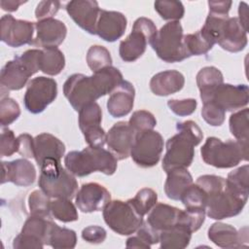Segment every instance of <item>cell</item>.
<instances>
[{
    "instance_id": "f6af8a7d",
    "label": "cell",
    "mask_w": 249,
    "mask_h": 249,
    "mask_svg": "<svg viewBox=\"0 0 249 249\" xmlns=\"http://www.w3.org/2000/svg\"><path fill=\"white\" fill-rule=\"evenodd\" d=\"M20 115L19 105L12 98L5 97L0 102V122L1 126H7L14 123Z\"/></svg>"
},
{
    "instance_id": "d4e9b609",
    "label": "cell",
    "mask_w": 249,
    "mask_h": 249,
    "mask_svg": "<svg viewBox=\"0 0 249 249\" xmlns=\"http://www.w3.org/2000/svg\"><path fill=\"white\" fill-rule=\"evenodd\" d=\"M185 78L177 70L161 71L154 75L150 81L151 91L159 96H166L183 89Z\"/></svg>"
},
{
    "instance_id": "f5cc1de1",
    "label": "cell",
    "mask_w": 249,
    "mask_h": 249,
    "mask_svg": "<svg viewBox=\"0 0 249 249\" xmlns=\"http://www.w3.org/2000/svg\"><path fill=\"white\" fill-rule=\"evenodd\" d=\"M107 236L105 229L99 226H89L82 231V238L89 243H102Z\"/></svg>"
},
{
    "instance_id": "ee69618b",
    "label": "cell",
    "mask_w": 249,
    "mask_h": 249,
    "mask_svg": "<svg viewBox=\"0 0 249 249\" xmlns=\"http://www.w3.org/2000/svg\"><path fill=\"white\" fill-rule=\"evenodd\" d=\"M128 124L134 130L135 134L146 131L152 130L157 124V120L154 115L146 110H138L132 113Z\"/></svg>"
},
{
    "instance_id": "836d02e7",
    "label": "cell",
    "mask_w": 249,
    "mask_h": 249,
    "mask_svg": "<svg viewBox=\"0 0 249 249\" xmlns=\"http://www.w3.org/2000/svg\"><path fill=\"white\" fill-rule=\"evenodd\" d=\"M248 108L240 109L230 117V131L239 142L248 143L249 141V124H248Z\"/></svg>"
},
{
    "instance_id": "603a6c76",
    "label": "cell",
    "mask_w": 249,
    "mask_h": 249,
    "mask_svg": "<svg viewBox=\"0 0 249 249\" xmlns=\"http://www.w3.org/2000/svg\"><path fill=\"white\" fill-rule=\"evenodd\" d=\"M208 238L215 245L222 248H240L247 242V231H239L229 224L216 222L208 229Z\"/></svg>"
},
{
    "instance_id": "d590c367",
    "label": "cell",
    "mask_w": 249,
    "mask_h": 249,
    "mask_svg": "<svg viewBox=\"0 0 249 249\" xmlns=\"http://www.w3.org/2000/svg\"><path fill=\"white\" fill-rule=\"evenodd\" d=\"M51 213L58 221L63 223L74 222L78 220V211L76 206L67 198H55L51 202Z\"/></svg>"
},
{
    "instance_id": "ba28073f",
    "label": "cell",
    "mask_w": 249,
    "mask_h": 249,
    "mask_svg": "<svg viewBox=\"0 0 249 249\" xmlns=\"http://www.w3.org/2000/svg\"><path fill=\"white\" fill-rule=\"evenodd\" d=\"M206 215L214 220H222L238 215L244 208L248 196L240 195L230 188L227 184L224 188L206 195Z\"/></svg>"
},
{
    "instance_id": "1f68e13d",
    "label": "cell",
    "mask_w": 249,
    "mask_h": 249,
    "mask_svg": "<svg viewBox=\"0 0 249 249\" xmlns=\"http://www.w3.org/2000/svg\"><path fill=\"white\" fill-rule=\"evenodd\" d=\"M76 244L77 235L73 230L61 228L53 222L47 245L55 249H71L74 248Z\"/></svg>"
},
{
    "instance_id": "91938a15",
    "label": "cell",
    "mask_w": 249,
    "mask_h": 249,
    "mask_svg": "<svg viewBox=\"0 0 249 249\" xmlns=\"http://www.w3.org/2000/svg\"><path fill=\"white\" fill-rule=\"evenodd\" d=\"M26 1H19V0H1L0 6L2 10L8 12H15L18 9V7L24 4Z\"/></svg>"
},
{
    "instance_id": "7dc6e473",
    "label": "cell",
    "mask_w": 249,
    "mask_h": 249,
    "mask_svg": "<svg viewBox=\"0 0 249 249\" xmlns=\"http://www.w3.org/2000/svg\"><path fill=\"white\" fill-rule=\"evenodd\" d=\"M18 150V137L15 136L13 130L9 128H2L0 138V156L11 157Z\"/></svg>"
},
{
    "instance_id": "681fc988",
    "label": "cell",
    "mask_w": 249,
    "mask_h": 249,
    "mask_svg": "<svg viewBox=\"0 0 249 249\" xmlns=\"http://www.w3.org/2000/svg\"><path fill=\"white\" fill-rule=\"evenodd\" d=\"M39 56H40V49H31V50L25 51L23 53H21L20 55H18L17 57L32 76L38 71H40Z\"/></svg>"
},
{
    "instance_id": "c3c4849f",
    "label": "cell",
    "mask_w": 249,
    "mask_h": 249,
    "mask_svg": "<svg viewBox=\"0 0 249 249\" xmlns=\"http://www.w3.org/2000/svg\"><path fill=\"white\" fill-rule=\"evenodd\" d=\"M197 102L194 98L187 99H170L167 101V106L169 109L177 116L185 117L192 115L196 108Z\"/></svg>"
},
{
    "instance_id": "e575fe53",
    "label": "cell",
    "mask_w": 249,
    "mask_h": 249,
    "mask_svg": "<svg viewBox=\"0 0 249 249\" xmlns=\"http://www.w3.org/2000/svg\"><path fill=\"white\" fill-rule=\"evenodd\" d=\"M184 46L186 48L187 53L190 56L192 55H201L207 53L214 46L212 42H210L200 30L193 34L184 35L183 38Z\"/></svg>"
},
{
    "instance_id": "7c38bea8",
    "label": "cell",
    "mask_w": 249,
    "mask_h": 249,
    "mask_svg": "<svg viewBox=\"0 0 249 249\" xmlns=\"http://www.w3.org/2000/svg\"><path fill=\"white\" fill-rule=\"evenodd\" d=\"M102 111L96 102L84 106L79 111V127L90 147L103 148L107 134L101 127Z\"/></svg>"
},
{
    "instance_id": "52a82bcc",
    "label": "cell",
    "mask_w": 249,
    "mask_h": 249,
    "mask_svg": "<svg viewBox=\"0 0 249 249\" xmlns=\"http://www.w3.org/2000/svg\"><path fill=\"white\" fill-rule=\"evenodd\" d=\"M103 218L107 226L120 235H130L142 225L139 215L128 200H111L103 208Z\"/></svg>"
},
{
    "instance_id": "4dcf8cb0",
    "label": "cell",
    "mask_w": 249,
    "mask_h": 249,
    "mask_svg": "<svg viewBox=\"0 0 249 249\" xmlns=\"http://www.w3.org/2000/svg\"><path fill=\"white\" fill-rule=\"evenodd\" d=\"M64 66L65 57L58 48H45L40 50V71L50 76H55L63 70Z\"/></svg>"
},
{
    "instance_id": "3957f363",
    "label": "cell",
    "mask_w": 249,
    "mask_h": 249,
    "mask_svg": "<svg viewBox=\"0 0 249 249\" xmlns=\"http://www.w3.org/2000/svg\"><path fill=\"white\" fill-rule=\"evenodd\" d=\"M64 165L78 177H85L95 171L112 175L117 170V159L110 151L89 146L82 151L69 152L64 158Z\"/></svg>"
},
{
    "instance_id": "60d3db41",
    "label": "cell",
    "mask_w": 249,
    "mask_h": 249,
    "mask_svg": "<svg viewBox=\"0 0 249 249\" xmlns=\"http://www.w3.org/2000/svg\"><path fill=\"white\" fill-rule=\"evenodd\" d=\"M154 6L160 18L165 20L179 21L185 14L184 6L180 1L159 0L155 2Z\"/></svg>"
},
{
    "instance_id": "4fadbf2b",
    "label": "cell",
    "mask_w": 249,
    "mask_h": 249,
    "mask_svg": "<svg viewBox=\"0 0 249 249\" xmlns=\"http://www.w3.org/2000/svg\"><path fill=\"white\" fill-rule=\"evenodd\" d=\"M34 22L17 19L11 15H4L0 20L1 40L12 48L32 44Z\"/></svg>"
},
{
    "instance_id": "277c9868",
    "label": "cell",
    "mask_w": 249,
    "mask_h": 249,
    "mask_svg": "<svg viewBox=\"0 0 249 249\" xmlns=\"http://www.w3.org/2000/svg\"><path fill=\"white\" fill-rule=\"evenodd\" d=\"M38 181L40 189L50 197L72 199L78 192L74 175L61 166V161L48 160L41 166Z\"/></svg>"
},
{
    "instance_id": "f35d334b",
    "label": "cell",
    "mask_w": 249,
    "mask_h": 249,
    "mask_svg": "<svg viewBox=\"0 0 249 249\" xmlns=\"http://www.w3.org/2000/svg\"><path fill=\"white\" fill-rule=\"evenodd\" d=\"M158 200L157 193L150 188H143L137 192L133 198L128 199L135 211L144 216L156 205Z\"/></svg>"
},
{
    "instance_id": "e0dca14e",
    "label": "cell",
    "mask_w": 249,
    "mask_h": 249,
    "mask_svg": "<svg viewBox=\"0 0 249 249\" xmlns=\"http://www.w3.org/2000/svg\"><path fill=\"white\" fill-rule=\"evenodd\" d=\"M216 44L231 53L244 50L247 45V31L242 27L237 18L229 17L223 21L217 34Z\"/></svg>"
},
{
    "instance_id": "8d00e7d4",
    "label": "cell",
    "mask_w": 249,
    "mask_h": 249,
    "mask_svg": "<svg viewBox=\"0 0 249 249\" xmlns=\"http://www.w3.org/2000/svg\"><path fill=\"white\" fill-rule=\"evenodd\" d=\"M226 184L228 188L233 192L248 196L249 192V165L244 164L228 174L226 179Z\"/></svg>"
},
{
    "instance_id": "7402d4cb",
    "label": "cell",
    "mask_w": 249,
    "mask_h": 249,
    "mask_svg": "<svg viewBox=\"0 0 249 249\" xmlns=\"http://www.w3.org/2000/svg\"><path fill=\"white\" fill-rule=\"evenodd\" d=\"M135 89L131 83L123 81L111 93L107 100V110L113 118L128 115L134 104Z\"/></svg>"
},
{
    "instance_id": "7a4b0ae2",
    "label": "cell",
    "mask_w": 249,
    "mask_h": 249,
    "mask_svg": "<svg viewBox=\"0 0 249 249\" xmlns=\"http://www.w3.org/2000/svg\"><path fill=\"white\" fill-rule=\"evenodd\" d=\"M177 133L166 141L162 169L167 173L175 168H188L194 160L195 147L203 137L200 127L191 120L176 124Z\"/></svg>"
},
{
    "instance_id": "ac0fdd59",
    "label": "cell",
    "mask_w": 249,
    "mask_h": 249,
    "mask_svg": "<svg viewBox=\"0 0 249 249\" xmlns=\"http://www.w3.org/2000/svg\"><path fill=\"white\" fill-rule=\"evenodd\" d=\"M135 132L128 122L116 123L108 131L106 143L110 152L117 160H125L130 156V151L135 139Z\"/></svg>"
},
{
    "instance_id": "ab89813d",
    "label": "cell",
    "mask_w": 249,
    "mask_h": 249,
    "mask_svg": "<svg viewBox=\"0 0 249 249\" xmlns=\"http://www.w3.org/2000/svg\"><path fill=\"white\" fill-rule=\"evenodd\" d=\"M51 200L41 189L33 191L28 196V206L31 216L49 218L51 213Z\"/></svg>"
},
{
    "instance_id": "ffe728a7",
    "label": "cell",
    "mask_w": 249,
    "mask_h": 249,
    "mask_svg": "<svg viewBox=\"0 0 249 249\" xmlns=\"http://www.w3.org/2000/svg\"><path fill=\"white\" fill-rule=\"evenodd\" d=\"M36 179V169L33 163L25 159H17L12 161L2 162L1 183L12 182L17 186L27 187Z\"/></svg>"
},
{
    "instance_id": "9f6ffc18",
    "label": "cell",
    "mask_w": 249,
    "mask_h": 249,
    "mask_svg": "<svg viewBox=\"0 0 249 249\" xmlns=\"http://www.w3.org/2000/svg\"><path fill=\"white\" fill-rule=\"evenodd\" d=\"M232 2L231 1H208L209 13L216 15L229 16Z\"/></svg>"
},
{
    "instance_id": "83f0119b",
    "label": "cell",
    "mask_w": 249,
    "mask_h": 249,
    "mask_svg": "<svg viewBox=\"0 0 249 249\" xmlns=\"http://www.w3.org/2000/svg\"><path fill=\"white\" fill-rule=\"evenodd\" d=\"M193 184V177L187 168H175L167 172L164 192L168 198L180 200L183 192Z\"/></svg>"
},
{
    "instance_id": "9c48e42d",
    "label": "cell",
    "mask_w": 249,
    "mask_h": 249,
    "mask_svg": "<svg viewBox=\"0 0 249 249\" xmlns=\"http://www.w3.org/2000/svg\"><path fill=\"white\" fill-rule=\"evenodd\" d=\"M157 27L153 20L147 18H138L132 27L131 33L120 43L119 53L125 62L137 60L146 51L147 44L157 33Z\"/></svg>"
},
{
    "instance_id": "db71d44e",
    "label": "cell",
    "mask_w": 249,
    "mask_h": 249,
    "mask_svg": "<svg viewBox=\"0 0 249 249\" xmlns=\"http://www.w3.org/2000/svg\"><path fill=\"white\" fill-rule=\"evenodd\" d=\"M18 153L26 159L34 158V138L27 133H22L18 136Z\"/></svg>"
},
{
    "instance_id": "30bf717a",
    "label": "cell",
    "mask_w": 249,
    "mask_h": 249,
    "mask_svg": "<svg viewBox=\"0 0 249 249\" xmlns=\"http://www.w3.org/2000/svg\"><path fill=\"white\" fill-rule=\"evenodd\" d=\"M163 150V138L158 131L146 130L135 135L130 151V157L140 167L148 168L155 166Z\"/></svg>"
},
{
    "instance_id": "f546056e",
    "label": "cell",
    "mask_w": 249,
    "mask_h": 249,
    "mask_svg": "<svg viewBox=\"0 0 249 249\" xmlns=\"http://www.w3.org/2000/svg\"><path fill=\"white\" fill-rule=\"evenodd\" d=\"M224 77L222 72L214 66H206L201 68L196 74V85L200 92V98L204 102L210 93L221 84Z\"/></svg>"
},
{
    "instance_id": "b9f144b4",
    "label": "cell",
    "mask_w": 249,
    "mask_h": 249,
    "mask_svg": "<svg viewBox=\"0 0 249 249\" xmlns=\"http://www.w3.org/2000/svg\"><path fill=\"white\" fill-rule=\"evenodd\" d=\"M180 200L186 208L205 209L207 196L201 187L193 183L183 192Z\"/></svg>"
},
{
    "instance_id": "4316f807",
    "label": "cell",
    "mask_w": 249,
    "mask_h": 249,
    "mask_svg": "<svg viewBox=\"0 0 249 249\" xmlns=\"http://www.w3.org/2000/svg\"><path fill=\"white\" fill-rule=\"evenodd\" d=\"M180 211L181 209L165 203H156L149 211L146 222L160 233L178 224Z\"/></svg>"
},
{
    "instance_id": "5b68a950",
    "label": "cell",
    "mask_w": 249,
    "mask_h": 249,
    "mask_svg": "<svg viewBox=\"0 0 249 249\" xmlns=\"http://www.w3.org/2000/svg\"><path fill=\"white\" fill-rule=\"evenodd\" d=\"M206 164L217 168H231L241 160H248V143L229 140L223 142L217 137H208L200 148Z\"/></svg>"
},
{
    "instance_id": "8fae6325",
    "label": "cell",
    "mask_w": 249,
    "mask_h": 249,
    "mask_svg": "<svg viewBox=\"0 0 249 249\" xmlns=\"http://www.w3.org/2000/svg\"><path fill=\"white\" fill-rule=\"evenodd\" d=\"M57 96V84L44 76L32 79L27 86L23 101L26 110L32 114L42 113Z\"/></svg>"
},
{
    "instance_id": "74e56055",
    "label": "cell",
    "mask_w": 249,
    "mask_h": 249,
    "mask_svg": "<svg viewBox=\"0 0 249 249\" xmlns=\"http://www.w3.org/2000/svg\"><path fill=\"white\" fill-rule=\"evenodd\" d=\"M87 63L94 73L111 66L112 57L105 47L94 45L91 46L87 53Z\"/></svg>"
},
{
    "instance_id": "680465c9",
    "label": "cell",
    "mask_w": 249,
    "mask_h": 249,
    "mask_svg": "<svg viewBox=\"0 0 249 249\" xmlns=\"http://www.w3.org/2000/svg\"><path fill=\"white\" fill-rule=\"evenodd\" d=\"M125 246L127 248H145V249H149L151 246L149 244H147L139 235H133L130 236L126 239V244Z\"/></svg>"
},
{
    "instance_id": "f1b7e54d",
    "label": "cell",
    "mask_w": 249,
    "mask_h": 249,
    "mask_svg": "<svg viewBox=\"0 0 249 249\" xmlns=\"http://www.w3.org/2000/svg\"><path fill=\"white\" fill-rule=\"evenodd\" d=\"M192 231L182 226L175 225L170 229L161 231L159 236V242L161 249H183L186 248L191 241Z\"/></svg>"
},
{
    "instance_id": "816d5d0a",
    "label": "cell",
    "mask_w": 249,
    "mask_h": 249,
    "mask_svg": "<svg viewBox=\"0 0 249 249\" xmlns=\"http://www.w3.org/2000/svg\"><path fill=\"white\" fill-rule=\"evenodd\" d=\"M44 245L40 239L21 232L13 241V247L16 249H42Z\"/></svg>"
},
{
    "instance_id": "44dd1931",
    "label": "cell",
    "mask_w": 249,
    "mask_h": 249,
    "mask_svg": "<svg viewBox=\"0 0 249 249\" xmlns=\"http://www.w3.org/2000/svg\"><path fill=\"white\" fill-rule=\"evenodd\" d=\"M126 25L127 19L122 13L100 10L96 34L106 42H115L124 34Z\"/></svg>"
},
{
    "instance_id": "6da1fadb",
    "label": "cell",
    "mask_w": 249,
    "mask_h": 249,
    "mask_svg": "<svg viewBox=\"0 0 249 249\" xmlns=\"http://www.w3.org/2000/svg\"><path fill=\"white\" fill-rule=\"evenodd\" d=\"M123 81V74L113 66L94 72L91 76L76 73L65 81L63 93L73 109L79 112L84 106L111 93Z\"/></svg>"
},
{
    "instance_id": "11a10c76",
    "label": "cell",
    "mask_w": 249,
    "mask_h": 249,
    "mask_svg": "<svg viewBox=\"0 0 249 249\" xmlns=\"http://www.w3.org/2000/svg\"><path fill=\"white\" fill-rule=\"evenodd\" d=\"M136 233L150 246L159 242L160 233L157 231H155L153 228H151L146 221L142 223V225L136 231Z\"/></svg>"
},
{
    "instance_id": "9a60e30c",
    "label": "cell",
    "mask_w": 249,
    "mask_h": 249,
    "mask_svg": "<svg viewBox=\"0 0 249 249\" xmlns=\"http://www.w3.org/2000/svg\"><path fill=\"white\" fill-rule=\"evenodd\" d=\"M76 205L84 213L101 211L111 201L109 191L102 185L90 182L82 185L77 192Z\"/></svg>"
},
{
    "instance_id": "bcb514c9",
    "label": "cell",
    "mask_w": 249,
    "mask_h": 249,
    "mask_svg": "<svg viewBox=\"0 0 249 249\" xmlns=\"http://www.w3.org/2000/svg\"><path fill=\"white\" fill-rule=\"evenodd\" d=\"M225 113L226 111L211 101L203 103L201 108L203 120L212 126H220L223 124L225 122Z\"/></svg>"
},
{
    "instance_id": "d6986e66",
    "label": "cell",
    "mask_w": 249,
    "mask_h": 249,
    "mask_svg": "<svg viewBox=\"0 0 249 249\" xmlns=\"http://www.w3.org/2000/svg\"><path fill=\"white\" fill-rule=\"evenodd\" d=\"M36 36L32 45L36 47L57 48L65 39L67 34L66 25L55 18L38 20L35 23Z\"/></svg>"
},
{
    "instance_id": "cb8c5ba5",
    "label": "cell",
    "mask_w": 249,
    "mask_h": 249,
    "mask_svg": "<svg viewBox=\"0 0 249 249\" xmlns=\"http://www.w3.org/2000/svg\"><path fill=\"white\" fill-rule=\"evenodd\" d=\"M64 153V144L53 134L44 132L34 138V159L39 167L48 160L60 161Z\"/></svg>"
},
{
    "instance_id": "5bb4252c",
    "label": "cell",
    "mask_w": 249,
    "mask_h": 249,
    "mask_svg": "<svg viewBox=\"0 0 249 249\" xmlns=\"http://www.w3.org/2000/svg\"><path fill=\"white\" fill-rule=\"evenodd\" d=\"M211 101L224 111H236L248 104L249 89L246 85H219L203 102Z\"/></svg>"
},
{
    "instance_id": "d6a6232c",
    "label": "cell",
    "mask_w": 249,
    "mask_h": 249,
    "mask_svg": "<svg viewBox=\"0 0 249 249\" xmlns=\"http://www.w3.org/2000/svg\"><path fill=\"white\" fill-rule=\"evenodd\" d=\"M52 224L53 222L48 220V218L31 216L23 224L20 232L34 236L40 239L44 244H47Z\"/></svg>"
},
{
    "instance_id": "2e32d148",
    "label": "cell",
    "mask_w": 249,
    "mask_h": 249,
    "mask_svg": "<svg viewBox=\"0 0 249 249\" xmlns=\"http://www.w3.org/2000/svg\"><path fill=\"white\" fill-rule=\"evenodd\" d=\"M66 12L75 23L89 34H96L100 8L96 1L73 0L66 4Z\"/></svg>"
},
{
    "instance_id": "6f0895ef",
    "label": "cell",
    "mask_w": 249,
    "mask_h": 249,
    "mask_svg": "<svg viewBox=\"0 0 249 249\" xmlns=\"http://www.w3.org/2000/svg\"><path fill=\"white\" fill-rule=\"evenodd\" d=\"M237 18L245 31H248V5L245 2H240L238 5Z\"/></svg>"
},
{
    "instance_id": "8992f818",
    "label": "cell",
    "mask_w": 249,
    "mask_h": 249,
    "mask_svg": "<svg viewBox=\"0 0 249 249\" xmlns=\"http://www.w3.org/2000/svg\"><path fill=\"white\" fill-rule=\"evenodd\" d=\"M183 27L179 21H168L154 35L150 45L163 61L174 63L189 57L184 46Z\"/></svg>"
},
{
    "instance_id": "484cf974",
    "label": "cell",
    "mask_w": 249,
    "mask_h": 249,
    "mask_svg": "<svg viewBox=\"0 0 249 249\" xmlns=\"http://www.w3.org/2000/svg\"><path fill=\"white\" fill-rule=\"evenodd\" d=\"M30 73L17 56L13 60L8 61L1 70L0 84L1 89L7 90L21 89L27 83Z\"/></svg>"
},
{
    "instance_id": "7bdbcfd3",
    "label": "cell",
    "mask_w": 249,
    "mask_h": 249,
    "mask_svg": "<svg viewBox=\"0 0 249 249\" xmlns=\"http://www.w3.org/2000/svg\"><path fill=\"white\" fill-rule=\"evenodd\" d=\"M205 209L202 208H186L180 211L179 225L188 228L192 232L196 231L204 223Z\"/></svg>"
},
{
    "instance_id": "f907efd6",
    "label": "cell",
    "mask_w": 249,
    "mask_h": 249,
    "mask_svg": "<svg viewBox=\"0 0 249 249\" xmlns=\"http://www.w3.org/2000/svg\"><path fill=\"white\" fill-rule=\"evenodd\" d=\"M59 1H41L35 10V18L38 20L53 18L60 8Z\"/></svg>"
}]
</instances>
